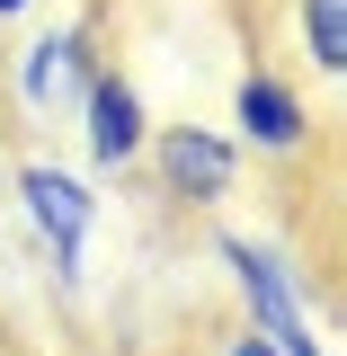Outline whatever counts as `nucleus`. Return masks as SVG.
Wrapping results in <instances>:
<instances>
[{
  "instance_id": "obj_1",
  "label": "nucleus",
  "mask_w": 347,
  "mask_h": 356,
  "mask_svg": "<svg viewBox=\"0 0 347 356\" xmlns=\"http://www.w3.org/2000/svg\"><path fill=\"white\" fill-rule=\"evenodd\" d=\"M18 205L45 241V267L63 285H81V241H89V214H98V187L72 178L63 161H18Z\"/></svg>"
},
{
  "instance_id": "obj_2",
  "label": "nucleus",
  "mask_w": 347,
  "mask_h": 356,
  "mask_svg": "<svg viewBox=\"0 0 347 356\" xmlns=\"http://www.w3.org/2000/svg\"><path fill=\"white\" fill-rule=\"evenodd\" d=\"M152 143V170L170 187L178 205H223L232 187H241V143L232 134H205V125H161L143 134Z\"/></svg>"
},
{
  "instance_id": "obj_3",
  "label": "nucleus",
  "mask_w": 347,
  "mask_h": 356,
  "mask_svg": "<svg viewBox=\"0 0 347 356\" xmlns=\"http://www.w3.org/2000/svg\"><path fill=\"white\" fill-rule=\"evenodd\" d=\"M81 89H89V27H45V36H27V63H18L27 116H72Z\"/></svg>"
},
{
  "instance_id": "obj_4",
  "label": "nucleus",
  "mask_w": 347,
  "mask_h": 356,
  "mask_svg": "<svg viewBox=\"0 0 347 356\" xmlns=\"http://www.w3.org/2000/svg\"><path fill=\"white\" fill-rule=\"evenodd\" d=\"M89 125V161L98 170H125L134 152H143V134H152V116H143V89L125 81V72H89L81 89V107H72Z\"/></svg>"
},
{
  "instance_id": "obj_5",
  "label": "nucleus",
  "mask_w": 347,
  "mask_h": 356,
  "mask_svg": "<svg viewBox=\"0 0 347 356\" xmlns=\"http://www.w3.org/2000/svg\"><path fill=\"white\" fill-rule=\"evenodd\" d=\"M241 116H232V143H250V152H276V161H294L312 143V107H303V89L294 81H276V72H250L241 81V98H232Z\"/></svg>"
},
{
  "instance_id": "obj_6",
  "label": "nucleus",
  "mask_w": 347,
  "mask_h": 356,
  "mask_svg": "<svg viewBox=\"0 0 347 356\" xmlns=\"http://www.w3.org/2000/svg\"><path fill=\"white\" fill-rule=\"evenodd\" d=\"M214 250H223V259H232V276H241V285H250V321H259L267 339H276V330H285V321H303V303H294V285H285V267L267 259L259 241H241V232H223Z\"/></svg>"
},
{
  "instance_id": "obj_7",
  "label": "nucleus",
  "mask_w": 347,
  "mask_h": 356,
  "mask_svg": "<svg viewBox=\"0 0 347 356\" xmlns=\"http://www.w3.org/2000/svg\"><path fill=\"white\" fill-rule=\"evenodd\" d=\"M303 54L312 72H347V0H303Z\"/></svg>"
},
{
  "instance_id": "obj_8",
  "label": "nucleus",
  "mask_w": 347,
  "mask_h": 356,
  "mask_svg": "<svg viewBox=\"0 0 347 356\" xmlns=\"http://www.w3.org/2000/svg\"><path fill=\"white\" fill-rule=\"evenodd\" d=\"M276 348H285V356H321V339H312V321H285V330H276Z\"/></svg>"
},
{
  "instance_id": "obj_9",
  "label": "nucleus",
  "mask_w": 347,
  "mask_h": 356,
  "mask_svg": "<svg viewBox=\"0 0 347 356\" xmlns=\"http://www.w3.org/2000/svg\"><path fill=\"white\" fill-rule=\"evenodd\" d=\"M232 356H285V348H276L267 330H250V339H232Z\"/></svg>"
},
{
  "instance_id": "obj_10",
  "label": "nucleus",
  "mask_w": 347,
  "mask_h": 356,
  "mask_svg": "<svg viewBox=\"0 0 347 356\" xmlns=\"http://www.w3.org/2000/svg\"><path fill=\"white\" fill-rule=\"evenodd\" d=\"M27 9H36V0H0V27H9V18H27Z\"/></svg>"
}]
</instances>
